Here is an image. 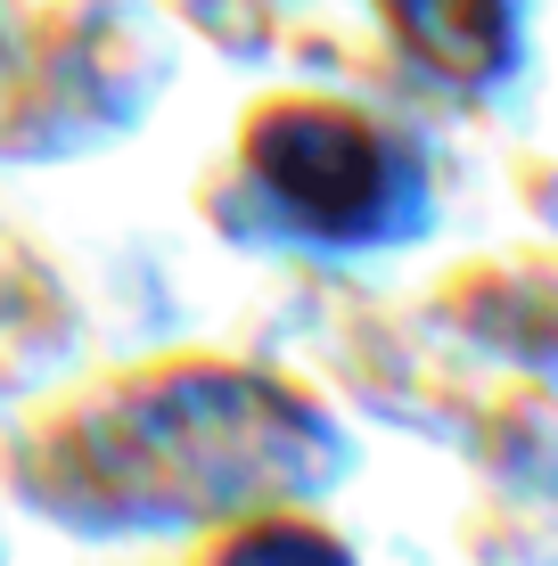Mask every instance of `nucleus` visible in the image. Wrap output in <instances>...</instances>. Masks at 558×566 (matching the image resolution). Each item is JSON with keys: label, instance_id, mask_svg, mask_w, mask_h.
<instances>
[{"label": "nucleus", "instance_id": "obj_1", "mask_svg": "<svg viewBox=\"0 0 558 566\" xmlns=\"http://www.w3.org/2000/svg\"><path fill=\"white\" fill-rule=\"evenodd\" d=\"M263 165L280 172V189L313 213H354L378 189V156L354 124L329 115H287L280 132H263Z\"/></svg>", "mask_w": 558, "mask_h": 566}, {"label": "nucleus", "instance_id": "obj_2", "mask_svg": "<svg viewBox=\"0 0 558 566\" xmlns=\"http://www.w3.org/2000/svg\"><path fill=\"white\" fill-rule=\"evenodd\" d=\"M394 17L419 33V50H435L460 74L502 50V9L493 0H394Z\"/></svg>", "mask_w": 558, "mask_h": 566}]
</instances>
